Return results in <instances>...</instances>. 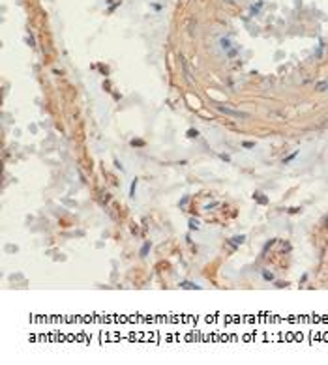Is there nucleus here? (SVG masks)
Returning a JSON list of instances; mask_svg holds the SVG:
<instances>
[{
  "instance_id": "obj_1",
  "label": "nucleus",
  "mask_w": 328,
  "mask_h": 365,
  "mask_svg": "<svg viewBox=\"0 0 328 365\" xmlns=\"http://www.w3.org/2000/svg\"><path fill=\"white\" fill-rule=\"evenodd\" d=\"M219 110H221V113H225V114H229V116H234V118H248V114H246V113H240V110L227 109V107H223V105L219 107Z\"/></svg>"
},
{
  "instance_id": "obj_2",
  "label": "nucleus",
  "mask_w": 328,
  "mask_h": 365,
  "mask_svg": "<svg viewBox=\"0 0 328 365\" xmlns=\"http://www.w3.org/2000/svg\"><path fill=\"white\" fill-rule=\"evenodd\" d=\"M325 88H328V82H326V81H322V82H319V84H317V90H319V92H322Z\"/></svg>"
},
{
  "instance_id": "obj_3",
  "label": "nucleus",
  "mask_w": 328,
  "mask_h": 365,
  "mask_svg": "<svg viewBox=\"0 0 328 365\" xmlns=\"http://www.w3.org/2000/svg\"><path fill=\"white\" fill-rule=\"evenodd\" d=\"M221 47H225V49H227V47H229V39H221Z\"/></svg>"
},
{
  "instance_id": "obj_4",
  "label": "nucleus",
  "mask_w": 328,
  "mask_h": 365,
  "mask_svg": "<svg viewBox=\"0 0 328 365\" xmlns=\"http://www.w3.org/2000/svg\"><path fill=\"white\" fill-rule=\"evenodd\" d=\"M227 2H231V0H227Z\"/></svg>"
}]
</instances>
